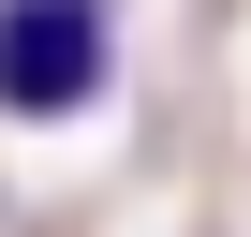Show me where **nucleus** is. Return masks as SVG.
Listing matches in <instances>:
<instances>
[{
	"label": "nucleus",
	"instance_id": "nucleus-1",
	"mask_svg": "<svg viewBox=\"0 0 251 237\" xmlns=\"http://www.w3.org/2000/svg\"><path fill=\"white\" fill-rule=\"evenodd\" d=\"M118 74V0H0V118H89Z\"/></svg>",
	"mask_w": 251,
	"mask_h": 237
}]
</instances>
